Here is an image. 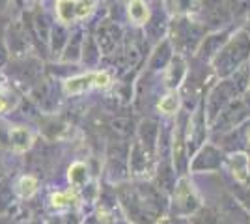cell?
<instances>
[{"label":"cell","instance_id":"cell-7","mask_svg":"<svg viewBox=\"0 0 250 224\" xmlns=\"http://www.w3.org/2000/svg\"><path fill=\"white\" fill-rule=\"evenodd\" d=\"M6 108H8V103L4 101V97L0 96V112H2V110H6Z\"/></svg>","mask_w":250,"mask_h":224},{"label":"cell","instance_id":"cell-3","mask_svg":"<svg viewBox=\"0 0 250 224\" xmlns=\"http://www.w3.org/2000/svg\"><path fill=\"white\" fill-rule=\"evenodd\" d=\"M129 15H131V19L136 22L146 21V17H147L146 4H144L142 0H133V2L129 4Z\"/></svg>","mask_w":250,"mask_h":224},{"label":"cell","instance_id":"cell-4","mask_svg":"<svg viewBox=\"0 0 250 224\" xmlns=\"http://www.w3.org/2000/svg\"><path fill=\"white\" fill-rule=\"evenodd\" d=\"M11 142H13V148L15 149H26L28 148V142H30V137H28V131L26 129H13L11 131Z\"/></svg>","mask_w":250,"mask_h":224},{"label":"cell","instance_id":"cell-5","mask_svg":"<svg viewBox=\"0 0 250 224\" xmlns=\"http://www.w3.org/2000/svg\"><path fill=\"white\" fill-rule=\"evenodd\" d=\"M36 185H38V182L34 180V178H22L21 183H19V191H21L22 196H30V194H34V191H36Z\"/></svg>","mask_w":250,"mask_h":224},{"label":"cell","instance_id":"cell-6","mask_svg":"<svg viewBox=\"0 0 250 224\" xmlns=\"http://www.w3.org/2000/svg\"><path fill=\"white\" fill-rule=\"evenodd\" d=\"M159 108L163 110V112H167V114H172V112H176L177 108V97L176 96H168L165 97L161 103H159Z\"/></svg>","mask_w":250,"mask_h":224},{"label":"cell","instance_id":"cell-2","mask_svg":"<svg viewBox=\"0 0 250 224\" xmlns=\"http://www.w3.org/2000/svg\"><path fill=\"white\" fill-rule=\"evenodd\" d=\"M110 82V77L108 73H88L84 77H77V79H71L65 82V90L69 94H79V92H84L88 90L90 86H106Z\"/></svg>","mask_w":250,"mask_h":224},{"label":"cell","instance_id":"cell-1","mask_svg":"<svg viewBox=\"0 0 250 224\" xmlns=\"http://www.w3.org/2000/svg\"><path fill=\"white\" fill-rule=\"evenodd\" d=\"M94 6L95 0H58V15L65 22L83 19L92 11Z\"/></svg>","mask_w":250,"mask_h":224}]
</instances>
